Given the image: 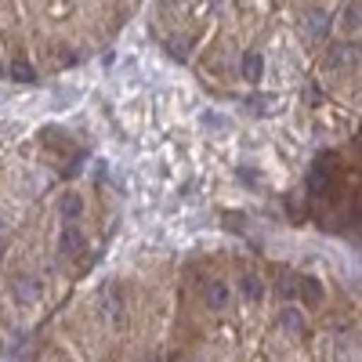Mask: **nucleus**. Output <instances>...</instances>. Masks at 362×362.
<instances>
[{
    "mask_svg": "<svg viewBox=\"0 0 362 362\" xmlns=\"http://www.w3.org/2000/svg\"><path fill=\"white\" fill-rule=\"evenodd\" d=\"M203 124H206V127H218V131H221V127H225V119H221L218 112H203Z\"/></svg>",
    "mask_w": 362,
    "mask_h": 362,
    "instance_id": "dca6fc26",
    "label": "nucleus"
},
{
    "mask_svg": "<svg viewBox=\"0 0 362 362\" xmlns=\"http://www.w3.org/2000/svg\"><path fill=\"white\" fill-rule=\"evenodd\" d=\"M305 29H308V37H326V29H329V11L326 8H308L305 11Z\"/></svg>",
    "mask_w": 362,
    "mask_h": 362,
    "instance_id": "0eeeda50",
    "label": "nucleus"
},
{
    "mask_svg": "<svg viewBox=\"0 0 362 362\" xmlns=\"http://www.w3.org/2000/svg\"><path fill=\"white\" fill-rule=\"evenodd\" d=\"M297 279H300V276H293V272H279L276 293H279L283 300H293V297H297Z\"/></svg>",
    "mask_w": 362,
    "mask_h": 362,
    "instance_id": "f8f14e48",
    "label": "nucleus"
},
{
    "mask_svg": "<svg viewBox=\"0 0 362 362\" xmlns=\"http://www.w3.org/2000/svg\"><path fill=\"white\" fill-rule=\"evenodd\" d=\"M344 22L355 29V25H358V8H348V11H344Z\"/></svg>",
    "mask_w": 362,
    "mask_h": 362,
    "instance_id": "f3484780",
    "label": "nucleus"
},
{
    "mask_svg": "<svg viewBox=\"0 0 362 362\" xmlns=\"http://www.w3.org/2000/svg\"><path fill=\"white\" fill-rule=\"evenodd\" d=\"M4 250H8V239H4V232H0V257H4Z\"/></svg>",
    "mask_w": 362,
    "mask_h": 362,
    "instance_id": "6ab92c4d",
    "label": "nucleus"
},
{
    "mask_svg": "<svg viewBox=\"0 0 362 362\" xmlns=\"http://www.w3.org/2000/svg\"><path fill=\"white\" fill-rule=\"evenodd\" d=\"M276 98H268V95H250L247 102H243V109L250 112V116H268V112H276Z\"/></svg>",
    "mask_w": 362,
    "mask_h": 362,
    "instance_id": "1a4fd4ad",
    "label": "nucleus"
},
{
    "mask_svg": "<svg viewBox=\"0 0 362 362\" xmlns=\"http://www.w3.org/2000/svg\"><path fill=\"white\" fill-rule=\"evenodd\" d=\"M276 322H279V329H283L286 337H300V334H305V312L293 308V305H286Z\"/></svg>",
    "mask_w": 362,
    "mask_h": 362,
    "instance_id": "39448f33",
    "label": "nucleus"
},
{
    "mask_svg": "<svg viewBox=\"0 0 362 362\" xmlns=\"http://www.w3.org/2000/svg\"><path fill=\"white\" fill-rule=\"evenodd\" d=\"M235 177H243V185H257V170H250V167H239Z\"/></svg>",
    "mask_w": 362,
    "mask_h": 362,
    "instance_id": "2eb2a0df",
    "label": "nucleus"
},
{
    "mask_svg": "<svg viewBox=\"0 0 362 362\" xmlns=\"http://www.w3.org/2000/svg\"><path fill=\"white\" fill-rule=\"evenodd\" d=\"M203 300H206V308H210V312H225V308H228V300H232L228 283H225V279H210V283L203 286Z\"/></svg>",
    "mask_w": 362,
    "mask_h": 362,
    "instance_id": "7ed1b4c3",
    "label": "nucleus"
},
{
    "mask_svg": "<svg viewBox=\"0 0 362 362\" xmlns=\"http://www.w3.org/2000/svg\"><path fill=\"white\" fill-rule=\"evenodd\" d=\"M58 250H62V257H80V254H83V232H80L76 225H62Z\"/></svg>",
    "mask_w": 362,
    "mask_h": 362,
    "instance_id": "20e7f679",
    "label": "nucleus"
},
{
    "mask_svg": "<svg viewBox=\"0 0 362 362\" xmlns=\"http://www.w3.org/2000/svg\"><path fill=\"white\" fill-rule=\"evenodd\" d=\"M0 225H4V218H0Z\"/></svg>",
    "mask_w": 362,
    "mask_h": 362,
    "instance_id": "412c9836",
    "label": "nucleus"
},
{
    "mask_svg": "<svg viewBox=\"0 0 362 362\" xmlns=\"http://www.w3.org/2000/svg\"><path fill=\"white\" fill-rule=\"evenodd\" d=\"M0 76H8V66L4 62H0Z\"/></svg>",
    "mask_w": 362,
    "mask_h": 362,
    "instance_id": "aec40b11",
    "label": "nucleus"
},
{
    "mask_svg": "<svg viewBox=\"0 0 362 362\" xmlns=\"http://www.w3.org/2000/svg\"><path fill=\"white\" fill-rule=\"evenodd\" d=\"M239 293H243L247 300H261L264 297V283L254 276V272H247V276H239Z\"/></svg>",
    "mask_w": 362,
    "mask_h": 362,
    "instance_id": "9d476101",
    "label": "nucleus"
},
{
    "mask_svg": "<svg viewBox=\"0 0 362 362\" xmlns=\"http://www.w3.org/2000/svg\"><path fill=\"white\" fill-rule=\"evenodd\" d=\"M11 293H15L18 305H37L44 286H40L37 276H29V272H15V276H11Z\"/></svg>",
    "mask_w": 362,
    "mask_h": 362,
    "instance_id": "f257e3e1",
    "label": "nucleus"
},
{
    "mask_svg": "<svg viewBox=\"0 0 362 362\" xmlns=\"http://www.w3.org/2000/svg\"><path fill=\"white\" fill-rule=\"evenodd\" d=\"M102 308H105V315H109V322H112V326H124V305H119V297H116V290H112V286L105 290Z\"/></svg>",
    "mask_w": 362,
    "mask_h": 362,
    "instance_id": "9b49d317",
    "label": "nucleus"
},
{
    "mask_svg": "<svg viewBox=\"0 0 362 362\" xmlns=\"http://www.w3.org/2000/svg\"><path fill=\"white\" fill-rule=\"evenodd\" d=\"M58 214H62V225H76L83 214V196L80 192H62L58 199Z\"/></svg>",
    "mask_w": 362,
    "mask_h": 362,
    "instance_id": "423d86ee",
    "label": "nucleus"
},
{
    "mask_svg": "<svg viewBox=\"0 0 362 362\" xmlns=\"http://www.w3.org/2000/svg\"><path fill=\"white\" fill-rule=\"evenodd\" d=\"M8 73H11V76H15L18 83H33V80H37V69L29 66L25 58H15V62L8 66Z\"/></svg>",
    "mask_w": 362,
    "mask_h": 362,
    "instance_id": "4468645a",
    "label": "nucleus"
},
{
    "mask_svg": "<svg viewBox=\"0 0 362 362\" xmlns=\"http://www.w3.org/2000/svg\"><path fill=\"white\" fill-rule=\"evenodd\" d=\"M355 62H358V44H351V40H341V44H334L326 51V66L329 69H348Z\"/></svg>",
    "mask_w": 362,
    "mask_h": 362,
    "instance_id": "f03ea898",
    "label": "nucleus"
},
{
    "mask_svg": "<svg viewBox=\"0 0 362 362\" xmlns=\"http://www.w3.org/2000/svg\"><path fill=\"white\" fill-rule=\"evenodd\" d=\"M239 73H243L250 83H257V80L264 76V58H261V51H247L243 62H239Z\"/></svg>",
    "mask_w": 362,
    "mask_h": 362,
    "instance_id": "6e6552de",
    "label": "nucleus"
},
{
    "mask_svg": "<svg viewBox=\"0 0 362 362\" xmlns=\"http://www.w3.org/2000/svg\"><path fill=\"white\" fill-rule=\"evenodd\" d=\"M297 293H305L308 305H319V300H322V286H319V279H308V276H300V279H297Z\"/></svg>",
    "mask_w": 362,
    "mask_h": 362,
    "instance_id": "ddd939ff",
    "label": "nucleus"
},
{
    "mask_svg": "<svg viewBox=\"0 0 362 362\" xmlns=\"http://www.w3.org/2000/svg\"><path fill=\"white\" fill-rule=\"evenodd\" d=\"M141 362H163V358H160L156 351H148V355H141Z\"/></svg>",
    "mask_w": 362,
    "mask_h": 362,
    "instance_id": "a211bd4d",
    "label": "nucleus"
}]
</instances>
